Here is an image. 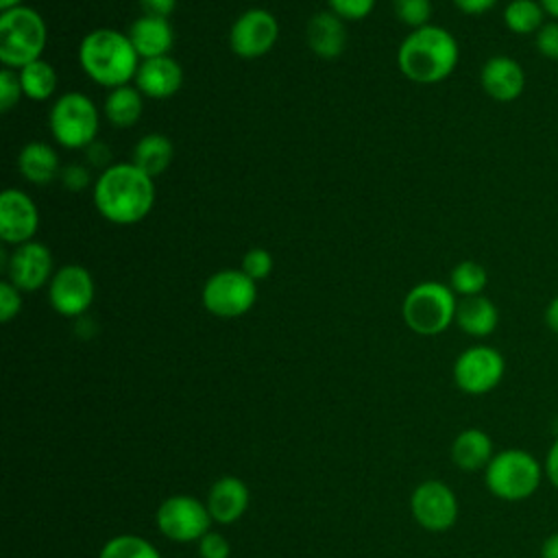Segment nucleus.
Returning <instances> with one entry per match:
<instances>
[{
	"mask_svg": "<svg viewBox=\"0 0 558 558\" xmlns=\"http://www.w3.org/2000/svg\"><path fill=\"white\" fill-rule=\"evenodd\" d=\"M94 205L98 214L113 225H137L155 205L153 177L142 172L133 161L111 163L94 181Z\"/></svg>",
	"mask_w": 558,
	"mask_h": 558,
	"instance_id": "obj_1",
	"label": "nucleus"
},
{
	"mask_svg": "<svg viewBox=\"0 0 558 558\" xmlns=\"http://www.w3.org/2000/svg\"><path fill=\"white\" fill-rule=\"evenodd\" d=\"M460 46L442 26H421L405 35L397 50V65L405 78L434 85L449 78L458 65Z\"/></svg>",
	"mask_w": 558,
	"mask_h": 558,
	"instance_id": "obj_2",
	"label": "nucleus"
},
{
	"mask_svg": "<svg viewBox=\"0 0 558 558\" xmlns=\"http://www.w3.org/2000/svg\"><path fill=\"white\" fill-rule=\"evenodd\" d=\"M140 63V54L129 35L116 28H94L78 44L81 70L87 78L107 89L131 85Z\"/></svg>",
	"mask_w": 558,
	"mask_h": 558,
	"instance_id": "obj_3",
	"label": "nucleus"
},
{
	"mask_svg": "<svg viewBox=\"0 0 558 558\" xmlns=\"http://www.w3.org/2000/svg\"><path fill=\"white\" fill-rule=\"evenodd\" d=\"M48 31L44 17L33 7H15L0 13V63L9 70L41 59Z\"/></svg>",
	"mask_w": 558,
	"mask_h": 558,
	"instance_id": "obj_4",
	"label": "nucleus"
},
{
	"mask_svg": "<svg viewBox=\"0 0 558 558\" xmlns=\"http://www.w3.org/2000/svg\"><path fill=\"white\" fill-rule=\"evenodd\" d=\"M541 462L525 449H504L493 456L484 469L486 488L504 501H523L532 497L543 480Z\"/></svg>",
	"mask_w": 558,
	"mask_h": 558,
	"instance_id": "obj_5",
	"label": "nucleus"
},
{
	"mask_svg": "<svg viewBox=\"0 0 558 558\" xmlns=\"http://www.w3.org/2000/svg\"><path fill=\"white\" fill-rule=\"evenodd\" d=\"M456 292L440 281H421L403 299L405 325L418 336H438L456 320Z\"/></svg>",
	"mask_w": 558,
	"mask_h": 558,
	"instance_id": "obj_6",
	"label": "nucleus"
},
{
	"mask_svg": "<svg viewBox=\"0 0 558 558\" xmlns=\"http://www.w3.org/2000/svg\"><path fill=\"white\" fill-rule=\"evenodd\" d=\"M48 129L59 146L85 150L92 142H96L100 113L87 94L65 92L50 107Z\"/></svg>",
	"mask_w": 558,
	"mask_h": 558,
	"instance_id": "obj_7",
	"label": "nucleus"
},
{
	"mask_svg": "<svg viewBox=\"0 0 558 558\" xmlns=\"http://www.w3.org/2000/svg\"><path fill=\"white\" fill-rule=\"evenodd\" d=\"M201 301L218 318L244 316L257 301V281L242 268H222L205 281Z\"/></svg>",
	"mask_w": 558,
	"mask_h": 558,
	"instance_id": "obj_8",
	"label": "nucleus"
},
{
	"mask_svg": "<svg viewBox=\"0 0 558 558\" xmlns=\"http://www.w3.org/2000/svg\"><path fill=\"white\" fill-rule=\"evenodd\" d=\"M159 532L174 543L201 541L209 532L211 514L207 504L192 495H172L163 499L155 514Z\"/></svg>",
	"mask_w": 558,
	"mask_h": 558,
	"instance_id": "obj_9",
	"label": "nucleus"
},
{
	"mask_svg": "<svg viewBox=\"0 0 558 558\" xmlns=\"http://www.w3.org/2000/svg\"><path fill=\"white\" fill-rule=\"evenodd\" d=\"M506 373L504 355L488 344L464 349L453 364V381L466 395H486L499 386Z\"/></svg>",
	"mask_w": 558,
	"mask_h": 558,
	"instance_id": "obj_10",
	"label": "nucleus"
},
{
	"mask_svg": "<svg viewBox=\"0 0 558 558\" xmlns=\"http://www.w3.org/2000/svg\"><path fill=\"white\" fill-rule=\"evenodd\" d=\"M96 294L92 272L81 264H65L54 270L48 283V301L52 310L68 318H81Z\"/></svg>",
	"mask_w": 558,
	"mask_h": 558,
	"instance_id": "obj_11",
	"label": "nucleus"
},
{
	"mask_svg": "<svg viewBox=\"0 0 558 558\" xmlns=\"http://www.w3.org/2000/svg\"><path fill=\"white\" fill-rule=\"evenodd\" d=\"M279 39L277 17L259 7L246 9L235 17L229 31V46L242 59L264 57Z\"/></svg>",
	"mask_w": 558,
	"mask_h": 558,
	"instance_id": "obj_12",
	"label": "nucleus"
},
{
	"mask_svg": "<svg viewBox=\"0 0 558 558\" xmlns=\"http://www.w3.org/2000/svg\"><path fill=\"white\" fill-rule=\"evenodd\" d=\"M410 510L421 527L445 532L458 519V497L445 482L427 480L412 490Z\"/></svg>",
	"mask_w": 558,
	"mask_h": 558,
	"instance_id": "obj_13",
	"label": "nucleus"
},
{
	"mask_svg": "<svg viewBox=\"0 0 558 558\" xmlns=\"http://www.w3.org/2000/svg\"><path fill=\"white\" fill-rule=\"evenodd\" d=\"M4 266L9 281L22 292H35L48 286L54 275L52 253L37 240L17 244L4 259Z\"/></svg>",
	"mask_w": 558,
	"mask_h": 558,
	"instance_id": "obj_14",
	"label": "nucleus"
},
{
	"mask_svg": "<svg viewBox=\"0 0 558 558\" xmlns=\"http://www.w3.org/2000/svg\"><path fill=\"white\" fill-rule=\"evenodd\" d=\"M39 229V209L35 201L17 190L7 187L0 194V238L4 244H24L35 238Z\"/></svg>",
	"mask_w": 558,
	"mask_h": 558,
	"instance_id": "obj_15",
	"label": "nucleus"
},
{
	"mask_svg": "<svg viewBox=\"0 0 558 558\" xmlns=\"http://www.w3.org/2000/svg\"><path fill=\"white\" fill-rule=\"evenodd\" d=\"M482 89L497 102H512L525 89V72L519 61L508 54L486 59L480 72Z\"/></svg>",
	"mask_w": 558,
	"mask_h": 558,
	"instance_id": "obj_16",
	"label": "nucleus"
},
{
	"mask_svg": "<svg viewBox=\"0 0 558 558\" xmlns=\"http://www.w3.org/2000/svg\"><path fill=\"white\" fill-rule=\"evenodd\" d=\"M133 85L146 96L155 100H166L174 96L183 85V70L179 61H174L170 54L144 59L137 68Z\"/></svg>",
	"mask_w": 558,
	"mask_h": 558,
	"instance_id": "obj_17",
	"label": "nucleus"
},
{
	"mask_svg": "<svg viewBox=\"0 0 558 558\" xmlns=\"http://www.w3.org/2000/svg\"><path fill=\"white\" fill-rule=\"evenodd\" d=\"M205 504L211 514V521L222 525L235 523L248 508V488L240 477L225 475L214 482Z\"/></svg>",
	"mask_w": 558,
	"mask_h": 558,
	"instance_id": "obj_18",
	"label": "nucleus"
},
{
	"mask_svg": "<svg viewBox=\"0 0 558 558\" xmlns=\"http://www.w3.org/2000/svg\"><path fill=\"white\" fill-rule=\"evenodd\" d=\"M126 35L142 61L166 57L174 46V31L170 26V20L166 17L142 13L137 20H133Z\"/></svg>",
	"mask_w": 558,
	"mask_h": 558,
	"instance_id": "obj_19",
	"label": "nucleus"
},
{
	"mask_svg": "<svg viewBox=\"0 0 558 558\" xmlns=\"http://www.w3.org/2000/svg\"><path fill=\"white\" fill-rule=\"evenodd\" d=\"M307 48L320 59H336L347 48V26L344 20L333 11H320L310 17L305 28Z\"/></svg>",
	"mask_w": 558,
	"mask_h": 558,
	"instance_id": "obj_20",
	"label": "nucleus"
},
{
	"mask_svg": "<svg viewBox=\"0 0 558 558\" xmlns=\"http://www.w3.org/2000/svg\"><path fill=\"white\" fill-rule=\"evenodd\" d=\"M17 170L28 183L48 185L61 172L59 155L48 142H28L17 155Z\"/></svg>",
	"mask_w": 558,
	"mask_h": 558,
	"instance_id": "obj_21",
	"label": "nucleus"
},
{
	"mask_svg": "<svg viewBox=\"0 0 558 558\" xmlns=\"http://www.w3.org/2000/svg\"><path fill=\"white\" fill-rule=\"evenodd\" d=\"M493 456L495 451H493L490 436L477 427L462 429L451 442V460L460 471H466V473L486 469Z\"/></svg>",
	"mask_w": 558,
	"mask_h": 558,
	"instance_id": "obj_22",
	"label": "nucleus"
},
{
	"mask_svg": "<svg viewBox=\"0 0 558 558\" xmlns=\"http://www.w3.org/2000/svg\"><path fill=\"white\" fill-rule=\"evenodd\" d=\"M499 323V312L495 307V303L484 296H464L462 301H458V310H456V325L473 336V338H486L495 331Z\"/></svg>",
	"mask_w": 558,
	"mask_h": 558,
	"instance_id": "obj_23",
	"label": "nucleus"
},
{
	"mask_svg": "<svg viewBox=\"0 0 558 558\" xmlns=\"http://www.w3.org/2000/svg\"><path fill=\"white\" fill-rule=\"evenodd\" d=\"M144 109V94L135 85H122L109 89L105 98V118L116 129H129L137 124Z\"/></svg>",
	"mask_w": 558,
	"mask_h": 558,
	"instance_id": "obj_24",
	"label": "nucleus"
},
{
	"mask_svg": "<svg viewBox=\"0 0 558 558\" xmlns=\"http://www.w3.org/2000/svg\"><path fill=\"white\" fill-rule=\"evenodd\" d=\"M172 157H174V146L170 137L161 133H148L140 137L137 144L133 146L131 161L148 177H157L168 170V166L172 163Z\"/></svg>",
	"mask_w": 558,
	"mask_h": 558,
	"instance_id": "obj_25",
	"label": "nucleus"
},
{
	"mask_svg": "<svg viewBox=\"0 0 558 558\" xmlns=\"http://www.w3.org/2000/svg\"><path fill=\"white\" fill-rule=\"evenodd\" d=\"M24 98L44 102L48 100L57 89V70L46 59H37L22 70H17Z\"/></svg>",
	"mask_w": 558,
	"mask_h": 558,
	"instance_id": "obj_26",
	"label": "nucleus"
},
{
	"mask_svg": "<svg viewBox=\"0 0 558 558\" xmlns=\"http://www.w3.org/2000/svg\"><path fill=\"white\" fill-rule=\"evenodd\" d=\"M545 15L538 0H510L504 9V24L514 35H536L545 24Z\"/></svg>",
	"mask_w": 558,
	"mask_h": 558,
	"instance_id": "obj_27",
	"label": "nucleus"
},
{
	"mask_svg": "<svg viewBox=\"0 0 558 558\" xmlns=\"http://www.w3.org/2000/svg\"><path fill=\"white\" fill-rule=\"evenodd\" d=\"M488 283V275H486V268L473 259H464L460 264L453 266L451 275H449V288L460 294L462 299L464 296H477L484 292Z\"/></svg>",
	"mask_w": 558,
	"mask_h": 558,
	"instance_id": "obj_28",
	"label": "nucleus"
},
{
	"mask_svg": "<svg viewBox=\"0 0 558 558\" xmlns=\"http://www.w3.org/2000/svg\"><path fill=\"white\" fill-rule=\"evenodd\" d=\"M98 558H161V554L137 534H118L102 545Z\"/></svg>",
	"mask_w": 558,
	"mask_h": 558,
	"instance_id": "obj_29",
	"label": "nucleus"
},
{
	"mask_svg": "<svg viewBox=\"0 0 558 558\" xmlns=\"http://www.w3.org/2000/svg\"><path fill=\"white\" fill-rule=\"evenodd\" d=\"M392 11L399 22L414 31L429 24L432 0H392Z\"/></svg>",
	"mask_w": 558,
	"mask_h": 558,
	"instance_id": "obj_30",
	"label": "nucleus"
},
{
	"mask_svg": "<svg viewBox=\"0 0 558 558\" xmlns=\"http://www.w3.org/2000/svg\"><path fill=\"white\" fill-rule=\"evenodd\" d=\"M272 266H275L272 255H270L266 248H262V246H253V248H248V251L244 253L240 268H242L253 281H259V279H266V277L272 272Z\"/></svg>",
	"mask_w": 558,
	"mask_h": 558,
	"instance_id": "obj_31",
	"label": "nucleus"
},
{
	"mask_svg": "<svg viewBox=\"0 0 558 558\" xmlns=\"http://www.w3.org/2000/svg\"><path fill=\"white\" fill-rule=\"evenodd\" d=\"M22 98H24V92H22L17 70L2 68L0 70V109L9 113Z\"/></svg>",
	"mask_w": 558,
	"mask_h": 558,
	"instance_id": "obj_32",
	"label": "nucleus"
},
{
	"mask_svg": "<svg viewBox=\"0 0 558 558\" xmlns=\"http://www.w3.org/2000/svg\"><path fill=\"white\" fill-rule=\"evenodd\" d=\"M329 11L342 20H364L375 9V0H327Z\"/></svg>",
	"mask_w": 558,
	"mask_h": 558,
	"instance_id": "obj_33",
	"label": "nucleus"
},
{
	"mask_svg": "<svg viewBox=\"0 0 558 558\" xmlns=\"http://www.w3.org/2000/svg\"><path fill=\"white\" fill-rule=\"evenodd\" d=\"M59 181L70 192H83L85 187L92 185V172L83 163H68V166H61Z\"/></svg>",
	"mask_w": 558,
	"mask_h": 558,
	"instance_id": "obj_34",
	"label": "nucleus"
},
{
	"mask_svg": "<svg viewBox=\"0 0 558 558\" xmlns=\"http://www.w3.org/2000/svg\"><path fill=\"white\" fill-rule=\"evenodd\" d=\"M22 310V290H17L9 279L0 281V320L9 323Z\"/></svg>",
	"mask_w": 558,
	"mask_h": 558,
	"instance_id": "obj_35",
	"label": "nucleus"
},
{
	"mask_svg": "<svg viewBox=\"0 0 558 558\" xmlns=\"http://www.w3.org/2000/svg\"><path fill=\"white\" fill-rule=\"evenodd\" d=\"M536 50L551 61H558V20L545 22L536 33Z\"/></svg>",
	"mask_w": 558,
	"mask_h": 558,
	"instance_id": "obj_36",
	"label": "nucleus"
},
{
	"mask_svg": "<svg viewBox=\"0 0 558 558\" xmlns=\"http://www.w3.org/2000/svg\"><path fill=\"white\" fill-rule=\"evenodd\" d=\"M229 543L220 532L209 530L201 541H198V554L201 558H229Z\"/></svg>",
	"mask_w": 558,
	"mask_h": 558,
	"instance_id": "obj_37",
	"label": "nucleus"
},
{
	"mask_svg": "<svg viewBox=\"0 0 558 558\" xmlns=\"http://www.w3.org/2000/svg\"><path fill=\"white\" fill-rule=\"evenodd\" d=\"M85 159L92 168H100V172L105 168H109L113 161H111V150L107 144L102 142H92L87 148H85Z\"/></svg>",
	"mask_w": 558,
	"mask_h": 558,
	"instance_id": "obj_38",
	"label": "nucleus"
},
{
	"mask_svg": "<svg viewBox=\"0 0 558 558\" xmlns=\"http://www.w3.org/2000/svg\"><path fill=\"white\" fill-rule=\"evenodd\" d=\"M142 9H144V15H155V17H170L174 7H177V0H140Z\"/></svg>",
	"mask_w": 558,
	"mask_h": 558,
	"instance_id": "obj_39",
	"label": "nucleus"
},
{
	"mask_svg": "<svg viewBox=\"0 0 558 558\" xmlns=\"http://www.w3.org/2000/svg\"><path fill=\"white\" fill-rule=\"evenodd\" d=\"M453 4L466 15H484L497 4V0H453Z\"/></svg>",
	"mask_w": 558,
	"mask_h": 558,
	"instance_id": "obj_40",
	"label": "nucleus"
},
{
	"mask_svg": "<svg viewBox=\"0 0 558 558\" xmlns=\"http://www.w3.org/2000/svg\"><path fill=\"white\" fill-rule=\"evenodd\" d=\"M543 471L549 480V484L558 490V438L551 442L547 456H545V464H543Z\"/></svg>",
	"mask_w": 558,
	"mask_h": 558,
	"instance_id": "obj_41",
	"label": "nucleus"
},
{
	"mask_svg": "<svg viewBox=\"0 0 558 558\" xmlns=\"http://www.w3.org/2000/svg\"><path fill=\"white\" fill-rule=\"evenodd\" d=\"M541 558H558V532L549 534L541 545Z\"/></svg>",
	"mask_w": 558,
	"mask_h": 558,
	"instance_id": "obj_42",
	"label": "nucleus"
},
{
	"mask_svg": "<svg viewBox=\"0 0 558 558\" xmlns=\"http://www.w3.org/2000/svg\"><path fill=\"white\" fill-rule=\"evenodd\" d=\"M545 323L558 336V296L549 301V305L545 310Z\"/></svg>",
	"mask_w": 558,
	"mask_h": 558,
	"instance_id": "obj_43",
	"label": "nucleus"
},
{
	"mask_svg": "<svg viewBox=\"0 0 558 558\" xmlns=\"http://www.w3.org/2000/svg\"><path fill=\"white\" fill-rule=\"evenodd\" d=\"M541 7L545 9V13L554 20H558V0H538Z\"/></svg>",
	"mask_w": 558,
	"mask_h": 558,
	"instance_id": "obj_44",
	"label": "nucleus"
},
{
	"mask_svg": "<svg viewBox=\"0 0 558 558\" xmlns=\"http://www.w3.org/2000/svg\"><path fill=\"white\" fill-rule=\"evenodd\" d=\"M24 0H0V9L2 11H9V9H15V7H22Z\"/></svg>",
	"mask_w": 558,
	"mask_h": 558,
	"instance_id": "obj_45",
	"label": "nucleus"
}]
</instances>
